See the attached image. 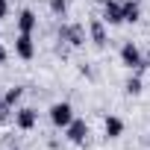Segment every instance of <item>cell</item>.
Segmentation results:
<instances>
[{
    "mask_svg": "<svg viewBox=\"0 0 150 150\" xmlns=\"http://www.w3.org/2000/svg\"><path fill=\"white\" fill-rule=\"evenodd\" d=\"M71 121H74V106H71V103L62 100V103H53V106H50V124H53V127L65 129Z\"/></svg>",
    "mask_w": 150,
    "mask_h": 150,
    "instance_id": "obj_1",
    "label": "cell"
},
{
    "mask_svg": "<svg viewBox=\"0 0 150 150\" xmlns=\"http://www.w3.org/2000/svg\"><path fill=\"white\" fill-rule=\"evenodd\" d=\"M121 62H124L129 71H138V68H144V56H141V50H138L132 41H127V44L121 47Z\"/></svg>",
    "mask_w": 150,
    "mask_h": 150,
    "instance_id": "obj_2",
    "label": "cell"
},
{
    "mask_svg": "<svg viewBox=\"0 0 150 150\" xmlns=\"http://www.w3.org/2000/svg\"><path fill=\"white\" fill-rule=\"evenodd\" d=\"M35 124H38V112H35L33 106H24V109H18V112H15V127H18L21 132L35 129Z\"/></svg>",
    "mask_w": 150,
    "mask_h": 150,
    "instance_id": "obj_3",
    "label": "cell"
},
{
    "mask_svg": "<svg viewBox=\"0 0 150 150\" xmlns=\"http://www.w3.org/2000/svg\"><path fill=\"white\" fill-rule=\"evenodd\" d=\"M103 24H124V3L118 0H106L103 3Z\"/></svg>",
    "mask_w": 150,
    "mask_h": 150,
    "instance_id": "obj_4",
    "label": "cell"
},
{
    "mask_svg": "<svg viewBox=\"0 0 150 150\" xmlns=\"http://www.w3.org/2000/svg\"><path fill=\"white\" fill-rule=\"evenodd\" d=\"M65 135H68V141H74V144H83V141L88 138V124L74 118V121L65 127Z\"/></svg>",
    "mask_w": 150,
    "mask_h": 150,
    "instance_id": "obj_5",
    "label": "cell"
},
{
    "mask_svg": "<svg viewBox=\"0 0 150 150\" xmlns=\"http://www.w3.org/2000/svg\"><path fill=\"white\" fill-rule=\"evenodd\" d=\"M15 53L21 59H33L35 56V41H33V33H21L15 38Z\"/></svg>",
    "mask_w": 150,
    "mask_h": 150,
    "instance_id": "obj_6",
    "label": "cell"
},
{
    "mask_svg": "<svg viewBox=\"0 0 150 150\" xmlns=\"http://www.w3.org/2000/svg\"><path fill=\"white\" fill-rule=\"evenodd\" d=\"M59 38L68 41V44H74V47H80V44L86 41V33H83V27H77V24H65V27L59 30Z\"/></svg>",
    "mask_w": 150,
    "mask_h": 150,
    "instance_id": "obj_7",
    "label": "cell"
},
{
    "mask_svg": "<svg viewBox=\"0 0 150 150\" xmlns=\"http://www.w3.org/2000/svg\"><path fill=\"white\" fill-rule=\"evenodd\" d=\"M103 129H106V138H121V135H124V121H121L118 115H106Z\"/></svg>",
    "mask_w": 150,
    "mask_h": 150,
    "instance_id": "obj_8",
    "label": "cell"
},
{
    "mask_svg": "<svg viewBox=\"0 0 150 150\" xmlns=\"http://www.w3.org/2000/svg\"><path fill=\"white\" fill-rule=\"evenodd\" d=\"M35 27H38V18H35V12H33V9H24V12L18 15V30H21V33H33Z\"/></svg>",
    "mask_w": 150,
    "mask_h": 150,
    "instance_id": "obj_9",
    "label": "cell"
},
{
    "mask_svg": "<svg viewBox=\"0 0 150 150\" xmlns=\"http://www.w3.org/2000/svg\"><path fill=\"white\" fill-rule=\"evenodd\" d=\"M138 18H141L138 0H124V24H135Z\"/></svg>",
    "mask_w": 150,
    "mask_h": 150,
    "instance_id": "obj_10",
    "label": "cell"
},
{
    "mask_svg": "<svg viewBox=\"0 0 150 150\" xmlns=\"http://www.w3.org/2000/svg\"><path fill=\"white\" fill-rule=\"evenodd\" d=\"M88 33H91V41H94L97 47H103V44H106V30H103V18H100V21H91Z\"/></svg>",
    "mask_w": 150,
    "mask_h": 150,
    "instance_id": "obj_11",
    "label": "cell"
},
{
    "mask_svg": "<svg viewBox=\"0 0 150 150\" xmlns=\"http://www.w3.org/2000/svg\"><path fill=\"white\" fill-rule=\"evenodd\" d=\"M124 88H127V94H132V97H138V94H141V91H144V83H141V80H138V77H129V80H127V86H124Z\"/></svg>",
    "mask_w": 150,
    "mask_h": 150,
    "instance_id": "obj_12",
    "label": "cell"
},
{
    "mask_svg": "<svg viewBox=\"0 0 150 150\" xmlns=\"http://www.w3.org/2000/svg\"><path fill=\"white\" fill-rule=\"evenodd\" d=\"M21 97H24V88H21V86H15V88H9V91H6V97H3V100H6L9 106H15Z\"/></svg>",
    "mask_w": 150,
    "mask_h": 150,
    "instance_id": "obj_13",
    "label": "cell"
},
{
    "mask_svg": "<svg viewBox=\"0 0 150 150\" xmlns=\"http://www.w3.org/2000/svg\"><path fill=\"white\" fill-rule=\"evenodd\" d=\"M50 12L53 15H65L68 12V0H50Z\"/></svg>",
    "mask_w": 150,
    "mask_h": 150,
    "instance_id": "obj_14",
    "label": "cell"
},
{
    "mask_svg": "<svg viewBox=\"0 0 150 150\" xmlns=\"http://www.w3.org/2000/svg\"><path fill=\"white\" fill-rule=\"evenodd\" d=\"M9 112H12V106H9L3 97H0V121H6V118H9Z\"/></svg>",
    "mask_w": 150,
    "mask_h": 150,
    "instance_id": "obj_15",
    "label": "cell"
},
{
    "mask_svg": "<svg viewBox=\"0 0 150 150\" xmlns=\"http://www.w3.org/2000/svg\"><path fill=\"white\" fill-rule=\"evenodd\" d=\"M9 15V0H0V18Z\"/></svg>",
    "mask_w": 150,
    "mask_h": 150,
    "instance_id": "obj_16",
    "label": "cell"
},
{
    "mask_svg": "<svg viewBox=\"0 0 150 150\" xmlns=\"http://www.w3.org/2000/svg\"><path fill=\"white\" fill-rule=\"evenodd\" d=\"M6 59H9V53H6V47L0 44V65H6Z\"/></svg>",
    "mask_w": 150,
    "mask_h": 150,
    "instance_id": "obj_17",
    "label": "cell"
},
{
    "mask_svg": "<svg viewBox=\"0 0 150 150\" xmlns=\"http://www.w3.org/2000/svg\"><path fill=\"white\" fill-rule=\"evenodd\" d=\"M144 65H147V68H150V50H147V56H144Z\"/></svg>",
    "mask_w": 150,
    "mask_h": 150,
    "instance_id": "obj_18",
    "label": "cell"
}]
</instances>
